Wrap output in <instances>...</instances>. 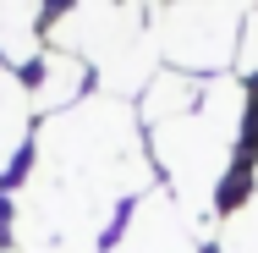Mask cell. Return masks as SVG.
<instances>
[{
    "label": "cell",
    "instance_id": "obj_1",
    "mask_svg": "<svg viewBox=\"0 0 258 253\" xmlns=\"http://www.w3.org/2000/svg\"><path fill=\"white\" fill-rule=\"evenodd\" d=\"M170 22H154L159 28V44L165 55L192 77V72H220L231 55V39L242 33V22H225L236 11H165Z\"/></svg>",
    "mask_w": 258,
    "mask_h": 253
},
{
    "label": "cell",
    "instance_id": "obj_2",
    "mask_svg": "<svg viewBox=\"0 0 258 253\" xmlns=\"http://www.w3.org/2000/svg\"><path fill=\"white\" fill-rule=\"evenodd\" d=\"M28 121H33V94H28V83L11 72V66H0V176L22 160L28 149Z\"/></svg>",
    "mask_w": 258,
    "mask_h": 253
},
{
    "label": "cell",
    "instance_id": "obj_3",
    "mask_svg": "<svg viewBox=\"0 0 258 253\" xmlns=\"http://www.w3.org/2000/svg\"><path fill=\"white\" fill-rule=\"evenodd\" d=\"M220 253H258V198L242 204V209L225 220V231H220Z\"/></svg>",
    "mask_w": 258,
    "mask_h": 253
}]
</instances>
